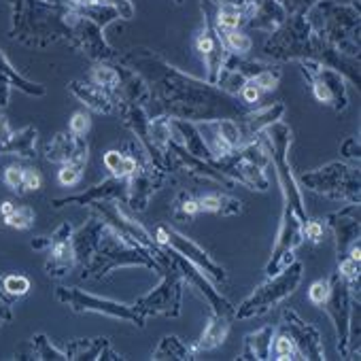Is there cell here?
Instances as JSON below:
<instances>
[{
	"label": "cell",
	"instance_id": "6da1fadb",
	"mask_svg": "<svg viewBox=\"0 0 361 361\" xmlns=\"http://www.w3.org/2000/svg\"><path fill=\"white\" fill-rule=\"evenodd\" d=\"M264 51L274 60H312L314 30L304 16H287V20L268 39Z\"/></svg>",
	"mask_w": 361,
	"mask_h": 361
},
{
	"label": "cell",
	"instance_id": "7a4b0ae2",
	"mask_svg": "<svg viewBox=\"0 0 361 361\" xmlns=\"http://www.w3.org/2000/svg\"><path fill=\"white\" fill-rule=\"evenodd\" d=\"M266 138H268V145H270V161H274L276 166V172H279V178H281V185H283V192H285V198H287V207L300 217V221L306 226L308 217H306V211H304V202H302V194H300V188L295 183V178L291 176V170L287 166V149L291 145V130L287 123H283L281 119L274 121L270 128L264 130Z\"/></svg>",
	"mask_w": 361,
	"mask_h": 361
},
{
	"label": "cell",
	"instance_id": "3957f363",
	"mask_svg": "<svg viewBox=\"0 0 361 361\" xmlns=\"http://www.w3.org/2000/svg\"><path fill=\"white\" fill-rule=\"evenodd\" d=\"M56 298L62 304H68L75 312H98V314L130 321L138 327L145 325V312L138 306H128V304H119L115 300L98 298V295L85 293L77 287H58Z\"/></svg>",
	"mask_w": 361,
	"mask_h": 361
},
{
	"label": "cell",
	"instance_id": "277c9868",
	"mask_svg": "<svg viewBox=\"0 0 361 361\" xmlns=\"http://www.w3.org/2000/svg\"><path fill=\"white\" fill-rule=\"evenodd\" d=\"M300 281H302V264L293 262L285 270L274 274L266 285H262L249 300H245L236 314L245 319V317H253V314L266 312L270 306H274L276 302H281L287 295H291L295 291V287L300 285Z\"/></svg>",
	"mask_w": 361,
	"mask_h": 361
},
{
	"label": "cell",
	"instance_id": "5b68a950",
	"mask_svg": "<svg viewBox=\"0 0 361 361\" xmlns=\"http://www.w3.org/2000/svg\"><path fill=\"white\" fill-rule=\"evenodd\" d=\"M300 180L308 190L329 198H350L353 202H359V176H355L344 164H329L325 168L304 172Z\"/></svg>",
	"mask_w": 361,
	"mask_h": 361
},
{
	"label": "cell",
	"instance_id": "8992f818",
	"mask_svg": "<svg viewBox=\"0 0 361 361\" xmlns=\"http://www.w3.org/2000/svg\"><path fill=\"white\" fill-rule=\"evenodd\" d=\"M300 68H302L306 81L310 83V90L319 102L329 104L336 111H344L348 106V92L344 85V77L338 71H334L317 60H302Z\"/></svg>",
	"mask_w": 361,
	"mask_h": 361
},
{
	"label": "cell",
	"instance_id": "52a82bcc",
	"mask_svg": "<svg viewBox=\"0 0 361 361\" xmlns=\"http://www.w3.org/2000/svg\"><path fill=\"white\" fill-rule=\"evenodd\" d=\"M94 211L100 215V219H102L109 228H113V230H115L117 234H121L126 240H130L132 245H136V247H140V249H147L151 255L155 253V249H153L155 243H153L151 234L140 226V221H136L132 209H128L126 204H121V202H117L115 198H111V200L94 202Z\"/></svg>",
	"mask_w": 361,
	"mask_h": 361
},
{
	"label": "cell",
	"instance_id": "ba28073f",
	"mask_svg": "<svg viewBox=\"0 0 361 361\" xmlns=\"http://www.w3.org/2000/svg\"><path fill=\"white\" fill-rule=\"evenodd\" d=\"M68 41L73 43V47L77 51H83L94 62H104V60L117 58L115 51L111 49V45L104 39V30L98 24H94L92 20L83 18L79 13V9L71 11V18H68Z\"/></svg>",
	"mask_w": 361,
	"mask_h": 361
},
{
	"label": "cell",
	"instance_id": "9c48e42d",
	"mask_svg": "<svg viewBox=\"0 0 361 361\" xmlns=\"http://www.w3.org/2000/svg\"><path fill=\"white\" fill-rule=\"evenodd\" d=\"M180 293H183V274H180V270H176L168 274L157 289L140 298L136 306L142 312H161L176 317L180 312Z\"/></svg>",
	"mask_w": 361,
	"mask_h": 361
},
{
	"label": "cell",
	"instance_id": "30bf717a",
	"mask_svg": "<svg viewBox=\"0 0 361 361\" xmlns=\"http://www.w3.org/2000/svg\"><path fill=\"white\" fill-rule=\"evenodd\" d=\"M329 287V295L327 300L321 304L327 308V312L331 314V319L336 321V329H338V348L346 355V346H348V312H350V302H348V283L342 281L340 274H336Z\"/></svg>",
	"mask_w": 361,
	"mask_h": 361
},
{
	"label": "cell",
	"instance_id": "8fae6325",
	"mask_svg": "<svg viewBox=\"0 0 361 361\" xmlns=\"http://www.w3.org/2000/svg\"><path fill=\"white\" fill-rule=\"evenodd\" d=\"M71 236H73V226L71 224H62L49 238H51V245H49V259L45 264L47 268V274L49 276H64V274H71V270L77 266V257H75V249H73V243H71Z\"/></svg>",
	"mask_w": 361,
	"mask_h": 361
},
{
	"label": "cell",
	"instance_id": "7c38bea8",
	"mask_svg": "<svg viewBox=\"0 0 361 361\" xmlns=\"http://www.w3.org/2000/svg\"><path fill=\"white\" fill-rule=\"evenodd\" d=\"M283 319H285V323H283L285 334L291 336L298 353L304 355L302 359H325V348H323L321 336L312 325L304 323L293 310H287Z\"/></svg>",
	"mask_w": 361,
	"mask_h": 361
},
{
	"label": "cell",
	"instance_id": "4fadbf2b",
	"mask_svg": "<svg viewBox=\"0 0 361 361\" xmlns=\"http://www.w3.org/2000/svg\"><path fill=\"white\" fill-rule=\"evenodd\" d=\"M45 159L51 164H87V142L85 136H75L73 132L56 134L45 147Z\"/></svg>",
	"mask_w": 361,
	"mask_h": 361
},
{
	"label": "cell",
	"instance_id": "5bb4252c",
	"mask_svg": "<svg viewBox=\"0 0 361 361\" xmlns=\"http://www.w3.org/2000/svg\"><path fill=\"white\" fill-rule=\"evenodd\" d=\"M166 247H170L178 255H183L198 270H204L211 281H215V283H224L226 281V270L221 266H217L196 243L188 240L185 236H180V234H176L174 230H168V243H166Z\"/></svg>",
	"mask_w": 361,
	"mask_h": 361
},
{
	"label": "cell",
	"instance_id": "9a60e30c",
	"mask_svg": "<svg viewBox=\"0 0 361 361\" xmlns=\"http://www.w3.org/2000/svg\"><path fill=\"white\" fill-rule=\"evenodd\" d=\"M119 83L113 90V96L117 102L121 104H138L145 106V102L151 100V90L149 83L142 75H138L136 71L128 68V66H119Z\"/></svg>",
	"mask_w": 361,
	"mask_h": 361
},
{
	"label": "cell",
	"instance_id": "2e32d148",
	"mask_svg": "<svg viewBox=\"0 0 361 361\" xmlns=\"http://www.w3.org/2000/svg\"><path fill=\"white\" fill-rule=\"evenodd\" d=\"M285 113V104L283 102H274V104H268V106H262L253 113H247L243 117H238V128H240V134H243V147L253 142L266 128H270L274 121L281 119V115Z\"/></svg>",
	"mask_w": 361,
	"mask_h": 361
},
{
	"label": "cell",
	"instance_id": "e0dca14e",
	"mask_svg": "<svg viewBox=\"0 0 361 361\" xmlns=\"http://www.w3.org/2000/svg\"><path fill=\"white\" fill-rule=\"evenodd\" d=\"M68 90L94 113H102V115H111L117 106V100L113 96V92L94 85L92 81H71Z\"/></svg>",
	"mask_w": 361,
	"mask_h": 361
},
{
	"label": "cell",
	"instance_id": "ac0fdd59",
	"mask_svg": "<svg viewBox=\"0 0 361 361\" xmlns=\"http://www.w3.org/2000/svg\"><path fill=\"white\" fill-rule=\"evenodd\" d=\"M123 180L126 178H117V176H111L106 180H102L100 185H94L90 188L87 192L83 194H75V196H66V198H60L54 202V209H62L66 204H94V202H100V200H111V198H119L121 192H123Z\"/></svg>",
	"mask_w": 361,
	"mask_h": 361
},
{
	"label": "cell",
	"instance_id": "d6986e66",
	"mask_svg": "<svg viewBox=\"0 0 361 361\" xmlns=\"http://www.w3.org/2000/svg\"><path fill=\"white\" fill-rule=\"evenodd\" d=\"M178 255V253H176ZM178 259V270H180V274H183V279H188L194 287H198L202 293H204V298L211 302V306H213V310L217 312V314H230L232 312V306H230V302L226 300V298H221L215 289H213V285L204 279V272H200L192 262H188L183 255H178L176 257Z\"/></svg>",
	"mask_w": 361,
	"mask_h": 361
},
{
	"label": "cell",
	"instance_id": "ffe728a7",
	"mask_svg": "<svg viewBox=\"0 0 361 361\" xmlns=\"http://www.w3.org/2000/svg\"><path fill=\"white\" fill-rule=\"evenodd\" d=\"M287 9L283 5V0H255L253 16L249 18V26L255 30L264 32H274L285 20H287Z\"/></svg>",
	"mask_w": 361,
	"mask_h": 361
},
{
	"label": "cell",
	"instance_id": "44dd1931",
	"mask_svg": "<svg viewBox=\"0 0 361 361\" xmlns=\"http://www.w3.org/2000/svg\"><path fill=\"white\" fill-rule=\"evenodd\" d=\"M302 240H304V224H302L300 217L287 207L285 217H283V221H281V230H279V236H276V245H274V253H272L270 264H274L281 255L293 251Z\"/></svg>",
	"mask_w": 361,
	"mask_h": 361
},
{
	"label": "cell",
	"instance_id": "7402d4cb",
	"mask_svg": "<svg viewBox=\"0 0 361 361\" xmlns=\"http://www.w3.org/2000/svg\"><path fill=\"white\" fill-rule=\"evenodd\" d=\"M104 221L102 219H90L79 232H75L71 236V243H73V249H75V257H77V264H81L83 268L90 264L96 247H98V240H100V234L104 230Z\"/></svg>",
	"mask_w": 361,
	"mask_h": 361
},
{
	"label": "cell",
	"instance_id": "603a6c76",
	"mask_svg": "<svg viewBox=\"0 0 361 361\" xmlns=\"http://www.w3.org/2000/svg\"><path fill=\"white\" fill-rule=\"evenodd\" d=\"M228 331H230V319H228V314H217L215 312L209 319V323H207V327L202 331V338L194 346V350H213V348H217L219 344L226 342Z\"/></svg>",
	"mask_w": 361,
	"mask_h": 361
},
{
	"label": "cell",
	"instance_id": "cb8c5ba5",
	"mask_svg": "<svg viewBox=\"0 0 361 361\" xmlns=\"http://www.w3.org/2000/svg\"><path fill=\"white\" fill-rule=\"evenodd\" d=\"M37 147V130L32 126H26L20 132H13L7 142L0 145V153L20 155V157H32Z\"/></svg>",
	"mask_w": 361,
	"mask_h": 361
},
{
	"label": "cell",
	"instance_id": "d4e9b609",
	"mask_svg": "<svg viewBox=\"0 0 361 361\" xmlns=\"http://www.w3.org/2000/svg\"><path fill=\"white\" fill-rule=\"evenodd\" d=\"M272 336H274L272 327H264V329H259L255 334H249L247 342H245L243 359H270Z\"/></svg>",
	"mask_w": 361,
	"mask_h": 361
},
{
	"label": "cell",
	"instance_id": "484cf974",
	"mask_svg": "<svg viewBox=\"0 0 361 361\" xmlns=\"http://www.w3.org/2000/svg\"><path fill=\"white\" fill-rule=\"evenodd\" d=\"M0 75H3L11 85H16L18 90H22L28 96H43L45 94V87L39 85V83H32L24 75H20L18 68H13V64L7 60V56L3 51H0Z\"/></svg>",
	"mask_w": 361,
	"mask_h": 361
},
{
	"label": "cell",
	"instance_id": "4316f807",
	"mask_svg": "<svg viewBox=\"0 0 361 361\" xmlns=\"http://www.w3.org/2000/svg\"><path fill=\"white\" fill-rule=\"evenodd\" d=\"M243 202L230 196H221V194H207L202 198H198V207L204 213H219V215H236L243 211L240 207Z\"/></svg>",
	"mask_w": 361,
	"mask_h": 361
},
{
	"label": "cell",
	"instance_id": "83f0119b",
	"mask_svg": "<svg viewBox=\"0 0 361 361\" xmlns=\"http://www.w3.org/2000/svg\"><path fill=\"white\" fill-rule=\"evenodd\" d=\"M194 348L180 342L176 336H166L153 353V359H194Z\"/></svg>",
	"mask_w": 361,
	"mask_h": 361
},
{
	"label": "cell",
	"instance_id": "f1b7e54d",
	"mask_svg": "<svg viewBox=\"0 0 361 361\" xmlns=\"http://www.w3.org/2000/svg\"><path fill=\"white\" fill-rule=\"evenodd\" d=\"M102 161H104V166L111 170V174L117 176V178H128V176L136 170V166H138V161H136L134 155H126V153L115 151V149L106 151Z\"/></svg>",
	"mask_w": 361,
	"mask_h": 361
},
{
	"label": "cell",
	"instance_id": "f546056e",
	"mask_svg": "<svg viewBox=\"0 0 361 361\" xmlns=\"http://www.w3.org/2000/svg\"><path fill=\"white\" fill-rule=\"evenodd\" d=\"M219 30V28H217ZM221 39H224V45L228 49L230 56H238V58H245L251 47H253V41L249 35L240 32V30H219Z\"/></svg>",
	"mask_w": 361,
	"mask_h": 361
},
{
	"label": "cell",
	"instance_id": "4dcf8cb0",
	"mask_svg": "<svg viewBox=\"0 0 361 361\" xmlns=\"http://www.w3.org/2000/svg\"><path fill=\"white\" fill-rule=\"evenodd\" d=\"M87 81H92V83L98 85V87H104V90L113 92V90L117 87V83H119V73H117L115 66H109V64L100 62V64H96V66L90 71Z\"/></svg>",
	"mask_w": 361,
	"mask_h": 361
},
{
	"label": "cell",
	"instance_id": "1f68e13d",
	"mask_svg": "<svg viewBox=\"0 0 361 361\" xmlns=\"http://www.w3.org/2000/svg\"><path fill=\"white\" fill-rule=\"evenodd\" d=\"M279 81H281V71H279L276 66H272V64H266V66H264L257 75H253V79H251V83H253L259 92H272V90H276Z\"/></svg>",
	"mask_w": 361,
	"mask_h": 361
},
{
	"label": "cell",
	"instance_id": "d6a6232c",
	"mask_svg": "<svg viewBox=\"0 0 361 361\" xmlns=\"http://www.w3.org/2000/svg\"><path fill=\"white\" fill-rule=\"evenodd\" d=\"M32 346H35V355L37 359H68L64 350H60L58 346L51 344V340L43 334H37L32 338Z\"/></svg>",
	"mask_w": 361,
	"mask_h": 361
},
{
	"label": "cell",
	"instance_id": "836d02e7",
	"mask_svg": "<svg viewBox=\"0 0 361 361\" xmlns=\"http://www.w3.org/2000/svg\"><path fill=\"white\" fill-rule=\"evenodd\" d=\"M5 224L9 228H18V230H28L35 224V211L30 207H16L13 213L9 217H5Z\"/></svg>",
	"mask_w": 361,
	"mask_h": 361
},
{
	"label": "cell",
	"instance_id": "e575fe53",
	"mask_svg": "<svg viewBox=\"0 0 361 361\" xmlns=\"http://www.w3.org/2000/svg\"><path fill=\"white\" fill-rule=\"evenodd\" d=\"M3 289L7 295H26L30 291V279L24 276V274H9L3 279Z\"/></svg>",
	"mask_w": 361,
	"mask_h": 361
},
{
	"label": "cell",
	"instance_id": "d590c367",
	"mask_svg": "<svg viewBox=\"0 0 361 361\" xmlns=\"http://www.w3.org/2000/svg\"><path fill=\"white\" fill-rule=\"evenodd\" d=\"M272 353L276 355V359H298L295 355H300L298 348H295V342L291 340L289 334H281V336L274 338Z\"/></svg>",
	"mask_w": 361,
	"mask_h": 361
},
{
	"label": "cell",
	"instance_id": "8d00e7d4",
	"mask_svg": "<svg viewBox=\"0 0 361 361\" xmlns=\"http://www.w3.org/2000/svg\"><path fill=\"white\" fill-rule=\"evenodd\" d=\"M83 168L85 166H79V164H64L58 172V180H60V185L64 188H73L77 185L79 180L83 178Z\"/></svg>",
	"mask_w": 361,
	"mask_h": 361
},
{
	"label": "cell",
	"instance_id": "74e56055",
	"mask_svg": "<svg viewBox=\"0 0 361 361\" xmlns=\"http://www.w3.org/2000/svg\"><path fill=\"white\" fill-rule=\"evenodd\" d=\"M3 180L11 192H18L20 188H24V168L22 166H9L5 170Z\"/></svg>",
	"mask_w": 361,
	"mask_h": 361
},
{
	"label": "cell",
	"instance_id": "f35d334b",
	"mask_svg": "<svg viewBox=\"0 0 361 361\" xmlns=\"http://www.w3.org/2000/svg\"><path fill=\"white\" fill-rule=\"evenodd\" d=\"M90 128H92V119L83 111L75 113L73 119H71V123H68V132H73L75 136H85L90 132Z\"/></svg>",
	"mask_w": 361,
	"mask_h": 361
},
{
	"label": "cell",
	"instance_id": "ab89813d",
	"mask_svg": "<svg viewBox=\"0 0 361 361\" xmlns=\"http://www.w3.org/2000/svg\"><path fill=\"white\" fill-rule=\"evenodd\" d=\"M329 287H331V283H329L327 279L312 283V287L308 289V298H310V302H312V304H317V306H321V304L327 300V295H329Z\"/></svg>",
	"mask_w": 361,
	"mask_h": 361
},
{
	"label": "cell",
	"instance_id": "60d3db41",
	"mask_svg": "<svg viewBox=\"0 0 361 361\" xmlns=\"http://www.w3.org/2000/svg\"><path fill=\"white\" fill-rule=\"evenodd\" d=\"M100 5H109L111 9H115V13L121 20H132L134 18V5L130 0H100Z\"/></svg>",
	"mask_w": 361,
	"mask_h": 361
},
{
	"label": "cell",
	"instance_id": "b9f144b4",
	"mask_svg": "<svg viewBox=\"0 0 361 361\" xmlns=\"http://www.w3.org/2000/svg\"><path fill=\"white\" fill-rule=\"evenodd\" d=\"M319 0H283V5L289 16H306Z\"/></svg>",
	"mask_w": 361,
	"mask_h": 361
},
{
	"label": "cell",
	"instance_id": "7bdbcfd3",
	"mask_svg": "<svg viewBox=\"0 0 361 361\" xmlns=\"http://www.w3.org/2000/svg\"><path fill=\"white\" fill-rule=\"evenodd\" d=\"M43 185V176L37 168H24V188L28 192H37Z\"/></svg>",
	"mask_w": 361,
	"mask_h": 361
},
{
	"label": "cell",
	"instance_id": "ee69618b",
	"mask_svg": "<svg viewBox=\"0 0 361 361\" xmlns=\"http://www.w3.org/2000/svg\"><path fill=\"white\" fill-rule=\"evenodd\" d=\"M342 279L346 281H357L359 279V262L350 259V257H344L340 262V272H338Z\"/></svg>",
	"mask_w": 361,
	"mask_h": 361
},
{
	"label": "cell",
	"instance_id": "f6af8a7d",
	"mask_svg": "<svg viewBox=\"0 0 361 361\" xmlns=\"http://www.w3.org/2000/svg\"><path fill=\"white\" fill-rule=\"evenodd\" d=\"M304 238H310L312 243H319L323 238V224L321 221H306Z\"/></svg>",
	"mask_w": 361,
	"mask_h": 361
},
{
	"label": "cell",
	"instance_id": "bcb514c9",
	"mask_svg": "<svg viewBox=\"0 0 361 361\" xmlns=\"http://www.w3.org/2000/svg\"><path fill=\"white\" fill-rule=\"evenodd\" d=\"M259 94H262V92H259L251 81H247V83H245V87L240 90V98H243L247 104H255V102L259 100Z\"/></svg>",
	"mask_w": 361,
	"mask_h": 361
},
{
	"label": "cell",
	"instance_id": "7dc6e473",
	"mask_svg": "<svg viewBox=\"0 0 361 361\" xmlns=\"http://www.w3.org/2000/svg\"><path fill=\"white\" fill-rule=\"evenodd\" d=\"M178 211L183 215H196L200 213V207H198V200H192V198H180V204H178Z\"/></svg>",
	"mask_w": 361,
	"mask_h": 361
},
{
	"label": "cell",
	"instance_id": "c3c4849f",
	"mask_svg": "<svg viewBox=\"0 0 361 361\" xmlns=\"http://www.w3.org/2000/svg\"><path fill=\"white\" fill-rule=\"evenodd\" d=\"M342 153H344L346 157H353V159L359 161V140H357V138H348V140L342 145Z\"/></svg>",
	"mask_w": 361,
	"mask_h": 361
},
{
	"label": "cell",
	"instance_id": "681fc988",
	"mask_svg": "<svg viewBox=\"0 0 361 361\" xmlns=\"http://www.w3.org/2000/svg\"><path fill=\"white\" fill-rule=\"evenodd\" d=\"M9 94H11V83L0 75V109H5L9 104Z\"/></svg>",
	"mask_w": 361,
	"mask_h": 361
},
{
	"label": "cell",
	"instance_id": "f907efd6",
	"mask_svg": "<svg viewBox=\"0 0 361 361\" xmlns=\"http://www.w3.org/2000/svg\"><path fill=\"white\" fill-rule=\"evenodd\" d=\"M13 312H11V304L7 300H0V321H11Z\"/></svg>",
	"mask_w": 361,
	"mask_h": 361
},
{
	"label": "cell",
	"instance_id": "816d5d0a",
	"mask_svg": "<svg viewBox=\"0 0 361 361\" xmlns=\"http://www.w3.org/2000/svg\"><path fill=\"white\" fill-rule=\"evenodd\" d=\"M7 3H9L11 11H13V20H16V18H20L22 9H24V5H26V0H7Z\"/></svg>",
	"mask_w": 361,
	"mask_h": 361
},
{
	"label": "cell",
	"instance_id": "f5cc1de1",
	"mask_svg": "<svg viewBox=\"0 0 361 361\" xmlns=\"http://www.w3.org/2000/svg\"><path fill=\"white\" fill-rule=\"evenodd\" d=\"M49 245H51V238H47V236H41V238H35L32 240V249H37V251L49 249Z\"/></svg>",
	"mask_w": 361,
	"mask_h": 361
},
{
	"label": "cell",
	"instance_id": "db71d44e",
	"mask_svg": "<svg viewBox=\"0 0 361 361\" xmlns=\"http://www.w3.org/2000/svg\"><path fill=\"white\" fill-rule=\"evenodd\" d=\"M13 209H16V207H13L11 202H3V204H0V215H3V219L9 217V215L13 213Z\"/></svg>",
	"mask_w": 361,
	"mask_h": 361
},
{
	"label": "cell",
	"instance_id": "11a10c76",
	"mask_svg": "<svg viewBox=\"0 0 361 361\" xmlns=\"http://www.w3.org/2000/svg\"><path fill=\"white\" fill-rule=\"evenodd\" d=\"M0 300H7L5 298V289H3V281H0Z\"/></svg>",
	"mask_w": 361,
	"mask_h": 361
},
{
	"label": "cell",
	"instance_id": "9f6ffc18",
	"mask_svg": "<svg viewBox=\"0 0 361 361\" xmlns=\"http://www.w3.org/2000/svg\"><path fill=\"white\" fill-rule=\"evenodd\" d=\"M174 3H176V5H180V3H183V0H174Z\"/></svg>",
	"mask_w": 361,
	"mask_h": 361
},
{
	"label": "cell",
	"instance_id": "6f0895ef",
	"mask_svg": "<svg viewBox=\"0 0 361 361\" xmlns=\"http://www.w3.org/2000/svg\"><path fill=\"white\" fill-rule=\"evenodd\" d=\"M0 323H3V321H0Z\"/></svg>",
	"mask_w": 361,
	"mask_h": 361
}]
</instances>
